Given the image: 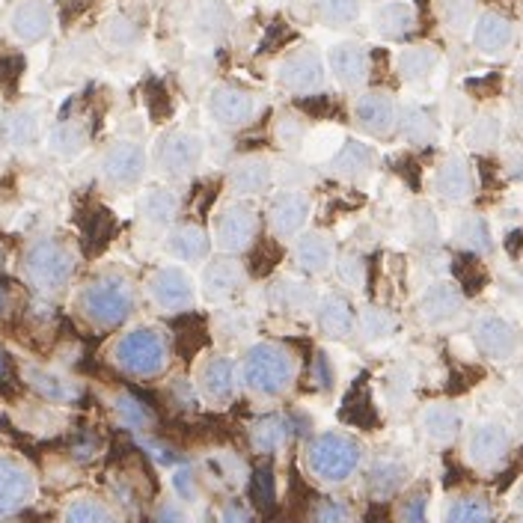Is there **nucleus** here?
Masks as SVG:
<instances>
[{
    "instance_id": "nucleus-30",
    "label": "nucleus",
    "mask_w": 523,
    "mask_h": 523,
    "mask_svg": "<svg viewBox=\"0 0 523 523\" xmlns=\"http://www.w3.org/2000/svg\"><path fill=\"white\" fill-rule=\"evenodd\" d=\"M419 428L434 443H452L461 434V414L449 402H434L419 414Z\"/></svg>"
},
{
    "instance_id": "nucleus-6",
    "label": "nucleus",
    "mask_w": 523,
    "mask_h": 523,
    "mask_svg": "<svg viewBox=\"0 0 523 523\" xmlns=\"http://www.w3.org/2000/svg\"><path fill=\"white\" fill-rule=\"evenodd\" d=\"M259 235V217L256 211L244 203H226L214 211V220H211V238L214 244L223 250V253H244L253 247Z\"/></svg>"
},
{
    "instance_id": "nucleus-10",
    "label": "nucleus",
    "mask_w": 523,
    "mask_h": 523,
    "mask_svg": "<svg viewBox=\"0 0 523 523\" xmlns=\"http://www.w3.org/2000/svg\"><path fill=\"white\" fill-rule=\"evenodd\" d=\"M473 339L488 360L506 363L521 354V333L503 315H482L473 327Z\"/></svg>"
},
{
    "instance_id": "nucleus-23",
    "label": "nucleus",
    "mask_w": 523,
    "mask_h": 523,
    "mask_svg": "<svg viewBox=\"0 0 523 523\" xmlns=\"http://www.w3.org/2000/svg\"><path fill=\"white\" fill-rule=\"evenodd\" d=\"M515 42V24L500 15V12H482L473 21V45L485 54V57H500L512 48Z\"/></svg>"
},
{
    "instance_id": "nucleus-13",
    "label": "nucleus",
    "mask_w": 523,
    "mask_h": 523,
    "mask_svg": "<svg viewBox=\"0 0 523 523\" xmlns=\"http://www.w3.org/2000/svg\"><path fill=\"white\" fill-rule=\"evenodd\" d=\"M327 69L342 90H363L372 72V57L360 42H336L327 54Z\"/></svg>"
},
{
    "instance_id": "nucleus-8",
    "label": "nucleus",
    "mask_w": 523,
    "mask_h": 523,
    "mask_svg": "<svg viewBox=\"0 0 523 523\" xmlns=\"http://www.w3.org/2000/svg\"><path fill=\"white\" fill-rule=\"evenodd\" d=\"M146 292L152 298V304L164 313H185L194 307L197 301V289H194V280L179 268V265H164L158 268L149 283H146Z\"/></svg>"
},
{
    "instance_id": "nucleus-15",
    "label": "nucleus",
    "mask_w": 523,
    "mask_h": 523,
    "mask_svg": "<svg viewBox=\"0 0 523 523\" xmlns=\"http://www.w3.org/2000/svg\"><path fill=\"white\" fill-rule=\"evenodd\" d=\"M310 197L301 194V191H283L271 200V211H268V223H271V232L280 238V241H292L304 232V226L310 223Z\"/></svg>"
},
{
    "instance_id": "nucleus-36",
    "label": "nucleus",
    "mask_w": 523,
    "mask_h": 523,
    "mask_svg": "<svg viewBox=\"0 0 523 523\" xmlns=\"http://www.w3.org/2000/svg\"><path fill=\"white\" fill-rule=\"evenodd\" d=\"M399 128H402L405 140L414 143V146H428V143H434V137H437V122H434V116L419 105H408L399 110Z\"/></svg>"
},
{
    "instance_id": "nucleus-54",
    "label": "nucleus",
    "mask_w": 523,
    "mask_h": 523,
    "mask_svg": "<svg viewBox=\"0 0 523 523\" xmlns=\"http://www.w3.org/2000/svg\"><path fill=\"white\" fill-rule=\"evenodd\" d=\"M411 229H414V235H417L419 241H437V214L428 209V206H414L411 211Z\"/></svg>"
},
{
    "instance_id": "nucleus-16",
    "label": "nucleus",
    "mask_w": 523,
    "mask_h": 523,
    "mask_svg": "<svg viewBox=\"0 0 523 523\" xmlns=\"http://www.w3.org/2000/svg\"><path fill=\"white\" fill-rule=\"evenodd\" d=\"M211 119L223 128H241L256 116V99L232 84H217L209 96Z\"/></svg>"
},
{
    "instance_id": "nucleus-51",
    "label": "nucleus",
    "mask_w": 523,
    "mask_h": 523,
    "mask_svg": "<svg viewBox=\"0 0 523 523\" xmlns=\"http://www.w3.org/2000/svg\"><path fill=\"white\" fill-rule=\"evenodd\" d=\"M274 137L280 146L292 149V146H301L307 140V125L298 119V116H280L277 119V128H274Z\"/></svg>"
},
{
    "instance_id": "nucleus-27",
    "label": "nucleus",
    "mask_w": 523,
    "mask_h": 523,
    "mask_svg": "<svg viewBox=\"0 0 523 523\" xmlns=\"http://www.w3.org/2000/svg\"><path fill=\"white\" fill-rule=\"evenodd\" d=\"M372 27L381 39H405L417 27V9L402 0H384L372 15Z\"/></svg>"
},
{
    "instance_id": "nucleus-40",
    "label": "nucleus",
    "mask_w": 523,
    "mask_h": 523,
    "mask_svg": "<svg viewBox=\"0 0 523 523\" xmlns=\"http://www.w3.org/2000/svg\"><path fill=\"white\" fill-rule=\"evenodd\" d=\"M24 375H27V384H30L42 399H48V402H69V399L78 396V390H75L69 381H63V378H57V375H51V372H45V369L30 366Z\"/></svg>"
},
{
    "instance_id": "nucleus-29",
    "label": "nucleus",
    "mask_w": 523,
    "mask_h": 523,
    "mask_svg": "<svg viewBox=\"0 0 523 523\" xmlns=\"http://www.w3.org/2000/svg\"><path fill=\"white\" fill-rule=\"evenodd\" d=\"M378 155L369 143L363 140H345L336 152H333V173L342 179H363L372 173Z\"/></svg>"
},
{
    "instance_id": "nucleus-53",
    "label": "nucleus",
    "mask_w": 523,
    "mask_h": 523,
    "mask_svg": "<svg viewBox=\"0 0 523 523\" xmlns=\"http://www.w3.org/2000/svg\"><path fill=\"white\" fill-rule=\"evenodd\" d=\"M313 521H324V523H339V521H351L354 518V509L342 500H321L315 503L313 512H310Z\"/></svg>"
},
{
    "instance_id": "nucleus-59",
    "label": "nucleus",
    "mask_w": 523,
    "mask_h": 523,
    "mask_svg": "<svg viewBox=\"0 0 523 523\" xmlns=\"http://www.w3.org/2000/svg\"><path fill=\"white\" fill-rule=\"evenodd\" d=\"M72 455H75L78 461H90V458H96V455H99V440H96V437H81V440L72 446Z\"/></svg>"
},
{
    "instance_id": "nucleus-33",
    "label": "nucleus",
    "mask_w": 523,
    "mask_h": 523,
    "mask_svg": "<svg viewBox=\"0 0 523 523\" xmlns=\"http://www.w3.org/2000/svg\"><path fill=\"white\" fill-rule=\"evenodd\" d=\"M437 63H440V54H437L431 45H411V48H402L399 57H396V69H399V75H402L408 84H419V81L431 78L434 69H437Z\"/></svg>"
},
{
    "instance_id": "nucleus-42",
    "label": "nucleus",
    "mask_w": 523,
    "mask_h": 523,
    "mask_svg": "<svg viewBox=\"0 0 523 523\" xmlns=\"http://www.w3.org/2000/svg\"><path fill=\"white\" fill-rule=\"evenodd\" d=\"M113 411H116V417L122 419L128 428H134V431H146V428L155 425L152 408H149L146 402L134 399L131 393H116V396H113Z\"/></svg>"
},
{
    "instance_id": "nucleus-47",
    "label": "nucleus",
    "mask_w": 523,
    "mask_h": 523,
    "mask_svg": "<svg viewBox=\"0 0 523 523\" xmlns=\"http://www.w3.org/2000/svg\"><path fill=\"white\" fill-rule=\"evenodd\" d=\"M66 521L72 523L113 521V512L107 509L105 503H99V500H93V497H81V500H75V503L66 509Z\"/></svg>"
},
{
    "instance_id": "nucleus-31",
    "label": "nucleus",
    "mask_w": 523,
    "mask_h": 523,
    "mask_svg": "<svg viewBox=\"0 0 523 523\" xmlns=\"http://www.w3.org/2000/svg\"><path fill=\"white\" fill-rule=\"evenodd\" d=\"M292 428H295V422L289 417H280V414L262 417L250 428V446L262 455L280 452L292 440Z\"/></svg>"
},
{
    "instance_id": "nucleus-44",
    "label": "nucleus",
    "mask_w": 523,
    "mask_h": 523,
    "mask_svg": "<svg viewBox=\"0 0 523 523\" xmlns=\"http://www.w3.org/2000/svg\"><path fill=\"white\" fill-rule=\"evenodd\" d=\"M357 324H360V330H363V336H366L369 342H384V339H390V336L396 333V327H399L396 315L381 310V307H369V310H363V315H360Z\"/></svg>"
},
{
    "instance_id": "nucleus-35",
    "label": "nucleus",
    "mask_w": 523,
    "mask_h": 523,
    "mask_svg": "<svg viewBox=\"0 0 523 523\" xmlns=\"http://www.w3.org/2000/svg\"><path fill=\"white\" fill-rule=\"evenodd\" d=\"M176 214H179V197L167 188H152L140 200V217L155 229L170 226Z\"/></svg>"
},
{
    "instance_id": "nucleus-62",
    "label": "nucleus",
    "mask_w": 523,
    "mask_h": 523,
    "mask_svg": "<svg viewBox=\"0 0 523 523\" xmlns=\"http://www.w3.org/2000/svg\"><path fill=\"white\" fill-rule=\"evenodd\" d=\"M375 3H384V0H375Z\"/></svg>"
},
{
    "instance_id": "nucleus-58",
    "label": "nucleus",
    "mask_w": 523,
    "mask_h": 523,
    "mask_svg": "<svg viewBox=\"0 0 523 523\" xmlns=\"http://www.w3.org/2000/svg\"><path fill=\"white\" fill-rule=\"evenodd\" d=\"M220 518L223 521H253L256 518V512L244 503V500H229L226 506H223V512H220Z\"/></svg>"
},
{
    "instance_id": "nucleus-49",
    "label": "nucleus",
    "mask_w": 523,
    "mask_h": 523,
    "mask_svg": "<svg viewBox=\"0 0 523 523\" xmlns=\"http://www.w3.org/2000/svg\"><path fill=\"white\" fill-rule=\"evenodd\" d=\"M137 36H140L137 24H134V21H128L125 15H116V18H110V21H107L105 39L110 48H131V45L137 42Z\"/></svg>"
},
{
    "instance_id": "nucleus-18",
    "label": "nucleus",
    "mask_w": 523,
    "mask_h": 523,
    "mask_svg": "<svg viewBox=\"0 0 523 523\" xmlns=\"http://www.w3.org/2000/svg\"><path fill=\"white\" fill-rule=\"evenodd\" d=\"M431 185H434V194L443 197L446 203H467L476 191V176H473V167L467 164V158L452 155L434 170Z\"/></svg>"
},
{
    "instance_id": "nucleus-11",
    "label": "nucleus",
    "mask_w": 523,
    "mask_h": 523,
    "mask_svg": "<svg viewBox=\"0 0 523 523\" xmlns=\"http://www.w3.org/2000/svg\"><path fill=\"white\" fill-rule=\"evenodd\" d=\"M512 446V434L500 422H479L467 434V461L476 470H494L506 461Z\"/></svg>"
},
{
    "instance_id": "nucleus-41",
    "label": "nucleus",
    "mask_w": 523,
    "mask_h": 523,
    "mask_svg": "<svg viewBox=\"0 0 523 523\" xmlns=\"http://www.w3.org/2000/svg\"><path fill=\"white\" fill-rule=\"evenodd\" d=\"M271 301H274L280 310H289V313H292V310H295V313H304V310L315 307L313 289H310L307 283H301V280H280V283L274 286Z\"/></svg>"
},
{
    "instance_id": "nucleus-17",
    "label": "nucleus",
    "mask_w": 523,
    "mask_h": 523,
    "mask_svg": "<svg viewBox=\"0 0 523 523\" xmlns=\"http://www.w3.org/2000/svg\"><path fill=\"white\" fill-rule=\"evenodd\" d=\"M274 182V164L262 155H247L229 167L226 188L235 197H259L271 188Z\"/></svg>"
},
{
    "instance_id": "nucleus-46",
    "label": "nucleus",
    "mask_w": 523,
    "mask_h": 523,
    "mask_svg": "<svg viewBox=\"0 0 523 523\" xmlns=\"http://www.w3.org/2000/svg\"><path fill=\"white\" fill-rule=\"evenodd\" d=\"M500 134H503V122L494 113H485L473 119V125L467 128V143L473 149H491L494 143H500Z\"/></svg>"
},
{
    "instance_id": "nucleus-2",
    "label": "nucleus",
    "mask_w": 523,
    "mask_h": 523,
    "mask_svg": "<svg viewBox=\"0 0 523 523\" xmlns=\"http://www.w3.org/2000/svg\"><path fill=\"white\" fill-rule=\"evenodd\" d=\"M363 461V443L345 431H324L313 437L307 449V467L318 482L339 485L348 482Z\"/></svg>"
},
{
    "instance_id": "nucleus-39",
    "label": "nucleus",
    "mask_w": 523,
    "mask_h": 523,
    "mask_svg": "<svg viewBox=\"0 0 523 523\" xmlns=\"http://www.w3.org/2000/svg\"><path fill=\"white\" fill-rule=\"evenodd\" d=\"M443 518L449 523H476V521H491L494 518V509L485 497L479 494H461V497H452Z\"/></svg>"
},
{
    "instance_id": "nucleus-7",
    "label": "nucleus",
    "mask_w": 523,
    "mask_h": 523,
    "mask_svg": "<svg viewBox=\"0 0 523 523\" xmlns=\"http://www.w3.org/2000/svg\"><path fill=\"white\" fill-rule=\"evenodd\" d=\"M203 155H206V143H203L200 134H194V131H170L158 143L155 161H158L164 176L182 179V176H191L203 164Z\"/></svg>"
},
{
    "instance_id": "nucleus-37",
    "label": "nucleus",
    "mask_w": 523,
    "mask_h": 523,
    "mask_svg": "<svg viewBox=\"0 0 523 523\" xmlns=\"http://www.w3.org/2000/svg\"><path fill=\"white\" fill-rule=\"evenodd\" d=\"M455 241L470 250V253H491L494 238H491V226L482 214H467L455 223Z\"/></svg>"
},
{
    "instance_id": "nucleus-21",
    "label": "nucleus",
    "mask_w": 523,
    "mask_h": 523,
    "mask_svg": "<svg viewBox=\"0 0 523 523\" xmlns=\"http://www.w3.org/2000/svg\"><path fill=\"white\" fill-rule=\"evenodd\" d=\"M247 283V271L238 259H214L203 271V295L209 301H229L235 298Z\"/></svg>"
},
{
    "instance_id": "nucleus-20",
    "label": "nucleus",
    "mask_w": 523,
    "mask_h": 523,
    "mask_svg": "<svg viewBox=\"0 0 523 523\" xmlns=\"http://www.w3.org/2000/svg\"><path fill=\"white\" fill-rule=\"evenodd\" d=\"M9 30L18 42H42L51 30V6L45 0H21L9 12Z\"/></svg>"
},
{
    "instance_id": "nucleus-1",
    "label": "nucleus",
    "mask_w": 523,
    "mask_h": 523,
    "mask_svg": "<svg viewBox=\"0 0 523 523\" xmlns=\"http://www.w3.org/2000/svg\"><path fill=\"white\" fill-rule=\"evenodd\" d=\"M241 372H244L247 390H253L256 396H265V399H277V396L289 393V387L295 384L298 360L286 345L256 342L247 348Z\"/></svg>"
},
{
    "instance_id": "nucleus-43",
    "label": "nucleus",
    "mask_w": 523,
    "mask_h": 523,
    "mask_svg": "<svg viewBox=\"0 0 523 523\" xmlns=\"http://www.w3.org/2000/svg\"><path fill=\"white\" fill-rule=\"evenodd\" d=\"M48 146L54 155L60 158H75L84 146H87V128L78 125V122H63L51 131L48 137Z\"/></svg>"
},
{
    "instance_id": "nucleus-25",
    "label": "nucleus",
    "mask_w": 523,
    "mask_h": 523,
    "mask_svg": "<svg viewBox=\"0 0 523 523\" xmlns=\"http://www.w3.org/2000/svg\"><path fill=\"white\" fill-rule=\"evenodd\" d=\"M295 259L301 271L321 277L336 265V244L327 232H307L295 241Z\"/></svg>"
},
{
    "instance_id": "nucleus-5",
    "label": "nucleus",
    "mask_w": 523,
    "mask_h": 523,
    "mask_svg": "<svg viewBox=\"0 0 523 523\" xmlns=\"http://www.w3.org/2000/svg\"><path fill=\"white\" fill-rule=\"evenodd\" d=\"M75 274V256L57 238H39L24 253V277L39 292H60Z\"/></svg>"
},
{
    "instance_id": "nucleus-52",
    "label": "nucleus",
    "mask_w": 523,
    "mask_h": 523,
    "mask_svg": "<svg viewBox=\"0 0 523 523\" xmlns=\"http://www.w3.org/2000/svg\"><path fill=\"white\" fill-rule=\"evenodd\" d=\"M443 21L452 30H467L473 21V0H443Z\"/></svg>"
},
{
    "instance_id": "nucleus-19",
    "label": "nucleus",
    "mask_w": 523,
    "mask_h": 523,
    "mask_svg": "<svg viewBox=\"0 0 523 523\" xmlns=\"http://www.w3.org/2000/svg\"><path fill=\"white\" fill-rule=\"evenodd\" d=\"M36 494V482L15 458H0V515H15Z\"/></svg>"
},
{
    "instance_id": "nucleus-38",
    "label": "nucleus",
    "mask_w": 523,
    "mask_h": 523,
    "mask_svg": "<svg viewBox=\"0 0 523 523\" xmlns=\"http://www.w3.org/2000/svg\"><path fill=\"white\" fill-rule=\"evenodd\" d=\"M315 18L330 27V30H342L357 24L360 18V0H313Z\"/></svg>"
},
{
    "instance_id": "nucleus-32",
    "label": "nucleus",
    "mask_w": 523,
    "mask_h": 523,
    "mask_svg": "<svg viewBox=\"0 0 523 523\" xmlns=\"http://www.w3.org/2000/svg\"><path fill=\"white\" fill-rule=\"evenodd\" d=\"M232 27V9L226 0H200L194 9V33L200 39H220Z\"/></svg>"
},
{
    "instance_id": "nucleus-56",
    "label": "nucleus",
    "mask_w": 523,
    "mask_h": 523,
    "mask_svg": "<svg viewBox=\"0 0 523 523\" xmlns=\"http://www.w3.org/2000/svg\"><path fill=\"white\" fill-rule=\"evenodd\" d=\"M173 491H176V497L179 500H194L197 497V476L191 473V470H176L173 473Z\"/></svg>"
},
{
    "instance_id": "nucleus-34",
    "label": "nucleus",
    "mask_w": 523,
    "mask_h": 523,
    "mask_svg": "<svg viewBox=\"0 0 523 523\" xmlns=\"http://www.w3.org/2000/svg\"><path fill=\"white\" fill-rule=\"evenodd\" d=\"M408 482V467L396 458H381L372 470H369V491L372 497L378 500H387V497H396L402 491V485Z\"/></svg>"
},
{
    "instance_id": "nucleus-12",
    "label": "nucleus",
    "mask_w": 523,
    "mask_h": 523,
    "mask_svg": "<svg viewBox=\"0 0 523 523\" xmlns=\"http://www.w3.org/2000/svg\"><path fill=\"white\" fill-rule=\"evenodd\" d=\"M146 173V149L134 140L113 143L102 158V176L113 188H134Z\"/></svg>"
},
{
    "instance_id": "nucleus-60",
    "label": "nucleus",
    "mask_w": 523,
    "mask_h": 523,
    "mask_svg": "<svg viewBox=\"0 0 523 523\" xmlns=\"http://www.w3.org/2000/svg\"><path fill=\"white\" fill-rule=\"evenodd\" d=\"M9 375V360H6V354H3V348H0V381Z\"/></svg>"
},
{
    "instance_id": "nucleus-61",
    "label": "nucleus",
    "mask_w": 523,
    "mask_h": 523,
    "mask_svg": "<svg viewBox=\"0 0 523 523\" xmlns=\"http://www.w3.org/2000/svg\"><path fill=\"white\" fill-rule=\"evenodd\" d=\"M3 310H6V289L0 286V313H3Z\"/></svg>"
},
{
    "instance_id": "nucleus-28",
    "label": "nucleus",
    "mask_w": 523,
    "mask_h": 523,
    "mask_svg": "<svg viewBox=\"0 0 523 523\" xmlns=\"http://www.w3.org/2000/svg\"><path fill=\"white\" fill-rule=\"evenodd\" d=\"M167 250L173 259L179 262H206L211 253V238L209 232L197 223H185V226H176L170 235H167Z\"/></svg>"
},
{
    "instance_id": "nucleus-4",
    "label": "nucleus",
    "mask_w": 523,
    "mask_h": 523,
    "mask_svg": "<svg viewBox=\"0 0 523 523\" xmlns=\"http://www.w3.org/2000/svg\"><path fill=\"white\" fill-rule=\"evenodd\" d=\"M78 307L93 327L110 330L125 324V318L134 313V289L122 277H99L81 289Z\"/></svg>"
},
{
    "instance_id": "nucleus-45",
    "label": "nucleus",
    "mask_w": 523,
    "mask_h": 523,
    "mask_svg": "<svg viewBox=\"0 0 523 523\" xmlns=\"http://www.w3.org/2000/svg\"><path fill=\"white\" fill-rule=\"evenodd\" d=\"M3 137L15 146H27L39 137V119L30 110H18L3 122Z\"/></svg>"
},
{
    "instance_id": "nucleus-22",
    "label": "nucleus",
    "mask_w": 523,
    "mask_h": 523,
    "mask_svg": "<svg viewBox=\"0 0 523 523\" xmlns=\"http://www.w3.org/2000/svg\"><path fill=\"white\" fill-rule=\"evenodd\" d=\"M464 310V295L455 283H431L422 298H419V315L428 321V324H449L455 321Z\"/></svg>"
},
{
    "instance_id": "nucleus-55",
    "label": "nucleus",
    "mask_w": 523,
    "mask_h": 523,
    "mask_svg": "<svg viewBox=\"0 0 523 523\" xmlns=\"http://www.w3.org/2000/svg\"><path fill=\"white\" fill-rule=\"evenodd\" d=\"M396 518H399V521H425V518H428V494H425V491L408 494V497L399 503Z\"/></svg>"
},
{
    "instance_id": "nucleus-14",
    "label": "nucleus",
    "mask_w": 523,
    "mask_h": 523,
    "mask_svg": "<svg viewBox=\"0 0 523 523\" xmlns=\"http://www.w3.org/2000/svg\"><path fill=\"white\" fill-rule=\"evenodd\" d=\"M354 122L360 131L372 134V137H387L396 131L399 125V105L390 93L384 90H372L357 96L354 102Z\"/></svg>"
},
{
    "instance_id": "nucleus-26",
    "label": "nucleus",
    "mask_w": 523,
    "mask_h": 523,
    "mask_svg": "<svg viewBox=\"0 0 523 523\" xmlns=\"http://www.w3.org/2000/svg\"><path fill=\"white\" fill-rule=\"evenodd\" d=\"M315 321L327 339H351L357 330V315L339 295H324L315 304Z\"/></svg>"
},
{
    "instance_id": "nucleus-57",
    "label": "nucleus",
    "mask_w": 523,
    "mask_h": 523,
    "mask_svg": "<svg viewBox=\"0 0 523 523\" xmlns=\"http://www.w3.org/2000/svg\"><path fill=\"white\" fill-rule=\"evenodd\" d=\"M333 366H330V357L324 354V351H318L315 354V363H313V381L321 387V390H330L333 387Z\"/></svg>"
},
{
    "instance_id": "nucleus-24",
    "label": "nucleus",
    "mask_w": 523,
    "mask_h": 523,
    "mask_svg": "<svg viewBox=\"0 0 523 523\" xmlns=\"http://www.w3.org/2000/svg\"><path fill=\"white\" fill-rule=\"evenodd\" d=\"M200 393L211 405H229L238 393V378H235V363L229 357L214 354L200 369Z\"/></svg>"
},
{
    "instance_id": "nucleus-48",
    "label": "nucleus",
    "mask_w": 523,
    "mask_h": 523,
    "mask_svg": "<svg viewBox=\"0 0 523 523\" xmlns=\"http://www.w3.org/2000/svg\"><path fill=\"white\" fill-rule=\"evenodd\" d=\"M250 497H253V503H256L262 512H268V509L274 506V500H277V485H274V470H271V467H259V470L253 473V479H250Z\"/></svg>"
},
{
    "instance_id": "nucleus-3",
    "label": "nucleus",
    "mask_w": 523,
    "mask_h": 523,
    "mask_svg": "<svg viewBox=\"0 0 523 523\" xmlns=\"http://www.w3.org/2000/svg\"><path fill=\"white\" fill-rule=\"evenodd\" d=\"M113 363L131 378H158L170 363V345L155 327H134L113 345Z\"/></svg>"
},
{
    "instance_id": "nucleus-50",
    "label": "nucleus",
    "mask_w": 523,
    "mask_h": 523,
    "mask_svg": "<svg viewBox=\"0 0 523 523\" xmlns=\"http://www.w3.org/2000/svg\"><path fill=\"white\" fill-rule=\"evenodd\" d=\"M336 274H339V280L348 286V289H363V283H366V262L360 259V256H354V253H345V256H339L336 259Z\"/></svg>"
},
{
    "instance_id": "nucleus-9",
    "label": "nucleus",
    "mask_w": 523,
    "mask_h": 523,
    "mask_svg": "<svg viewBox=\"0 0 523 523\" xmlns=\"http://www.w3.org/2000/svg\"><path fill=\"white\" fill-rule=\"evenodd\" d=\"M324 78H327V66H324V57L315 48H298V51H292L280 63V69H277L280 87L289 90V93H295V96L318 93L324 87Z\"/></svg>"
}]
</instances>
